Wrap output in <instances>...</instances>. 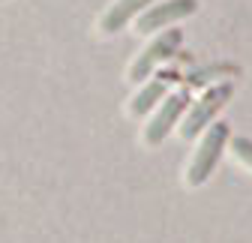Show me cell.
<instances>
[{"mask_svg":"<svg viewBox=\"0 0 252 243\" xmlns=\"http://www.w3.org/2000/svg\"><path fill=\"white\" fill-rule=\"evenodd\" d=\"M228 138H231L228 123H213V126L201 135V144L195 147V156L189 159L186 174H183V183H186V186L195 189V186H201L204 180L213 174V168H216L219 156H222V150H225Z\"/></svg>","mask_w":252,"mask_h":243,"instance_id":"obj_1","label":"cell"},{"mask_svg":"<svg viewBox=\"0 0 252 243\" xmlns=\"http://www.w3.org/2000/svg\"><path fill=\"white\" fill-rule=\"evenodd\" d=\"M231 96H234V84H216V87H210L207 93H204L192 108H189L186 120L180 123V138L189 141V138H195L201 129H207V126L213 123V117L228 105Z\"/></svg>","mask_w":252,"mask_h":243,"instance_id":"obj_2","label":"cell"},{"mask_svg":"<svg viewBox=\"0 0 252 243\" xmlns=\"http://www.w3.org/2000/svg\"><path fill=\"white\" fill-rule=\"evenodd\" d=\"M180 42H183V33H180V30H168V33L156 36V39H153V42H150L138 57H135V63L129 66L126 78H129L132 84H141V81L156 69V63H162L165 57H174V54H177Z\"/></svg>","mask_w":252,"mask_h":243,"instance_id":"obj_3","label":"cell"},{"mask_svg":"<svg viewBox=\"0 0 252 243\" xmlns=\"http://www.w3.org/2000/svg\"><path fill=\"white\" fill-rule=\"evenodd\" d=\"M198 9V0H165L159 6H150L144 9L138 18H135V33L144 36V33H153V30H162L186 15H192Z\"/></svg>","mask_w":252,"mask_h":243,"instance_id":"obj_4","label":"cell"},{"mask_svg":"<svg viewBox=\"0 0 252 243\" xmlns=\"http://www.w3.org/2000/svg\"><path fill=\"white\" fill-rule=\"evenodd\" d=\"M189 108V93L186 90H180V93H171V96H165V102H162V108L156 111V117L150 120V123L144 126V144L147 147H156V144H162L165 141V135L171 132V126L180 120V114Z\"/></svg>","mask_w":252,"mask_h":243,"instance_id":"obj_5","label":"cell"},{"mask_svg":"<svg viewBox=\"0 0 252 243\" xmlns=\"http://www.w3.org/2000/svg\"><path fill=\"white\" fill-rule=\"evenodd\" d=\"M147 3H150V0H117V3L102 15V21H99V33H102V36L117 33L123 24H129L135 15H141Z\"/></svg>","mask_w":252,"mask_h":243,"instance_id":"obj_6","label":"cell"},{"mask_svg":"<svg viewBox=\"0 0 252 243\" xmlns=\"http://www.w3.org/2000/svg\"><path fill=\"white\" fill-rule=\"evenodd\" d=\"M165 87H168V81H162V78H156V81H147L138 93L129 99V105H126V114L129 117H141V114H147L159 99H165Z\"/></svg>","mask_w":252,"mask_h":243,"instance_id":"obj_7","label":"cell"},{"mask_svg":"<svg viewBox=\"0 0 252 243\" xmlns=\"http://www.w3.org/2000/svg\"><path fill=\"white\" fill-rule=\"evenodd\" d=\"M228 150L234 153V159H237V162H243V165L252 171V141H249V138H243V135L228 138Z\"/></svg>","mask_w":252,"mask_h":243,"instance_id":"obj_8","label":"cell"}]
</instances>
